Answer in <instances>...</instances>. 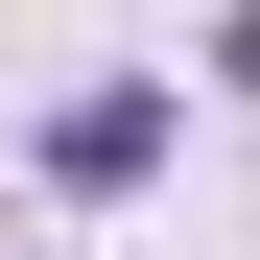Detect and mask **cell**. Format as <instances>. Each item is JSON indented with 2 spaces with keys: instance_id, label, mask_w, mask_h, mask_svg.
Returning a JSON list of instances; mask_svg holds the SVG:
<instances>
[{
  "instance_id": "obj_1",
  "label": "cell",
  "mask_w": 260,
  "mask_h": 260,
  "mask_svg": "<svg viewBox=\"0 0 260 260\" xmlns=\"http://www.w3.org/2000/svg\"><path fill=\"white\" fill-rule=\"evenodd\" d=\"M142 166H166V95H71L48 118V189H142Z\"/></svg>"
}]
</instances>
